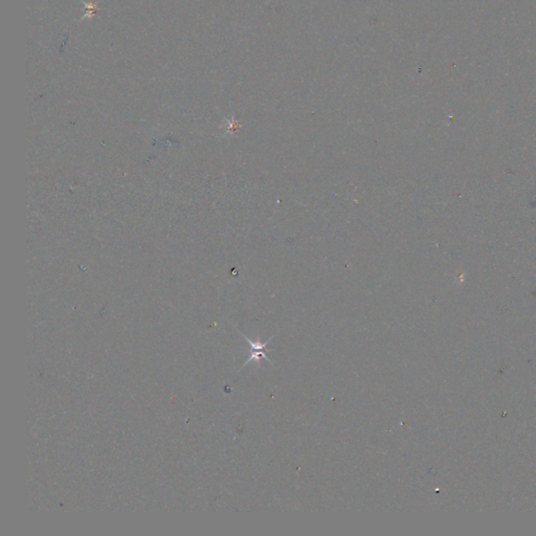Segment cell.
Here are the masks:
<instances>
[{
    "instance_id": "cell-1",
    "label": "cell",
    "mask_w": 536,
    "mask_h": 536,
    "mask_svg": "<svg viewBox=\"0 0 536 536\" xmlns=\"http://www.w3.org/2000/svg\"><path fill=\"white\" fill-rule=\"evenodd\" d=\"M243 337L245 338V341H246V342L248 343V345L250 346V356H249L248 360H246V362L244 363V365L247 364L248 362L252 361V360H253V361H257V363H258V365H259V364H260V360H261L262 358H264L265 360H267V361H270L271 363H273V362L270 360V358H268V357L266 356V352H267L266 346L268 345V343H270V341L272 340V338H270V340H268V341L265 342V343H261L260 341L251 342V341L249 340V338H247L245 335H243Z\"/></svg>"
},
{
    "instance_id": "cell-2",
    "label": "cell",
    "mask_w": 536,
    "mask_h": 536,
    "mask_svg": "<svg viewBox=\"0 0 536 536\" xmlns=\"http://www.w3.org/2000/svg\"><path fill=\"white\" fill-rule=\"evenodd\" d=\"M84 6H85V9H86V14L84 15L83 19L91 17L93 14L96 12V5L95 4H84Z\"/></svg>"
}]
</instances>
